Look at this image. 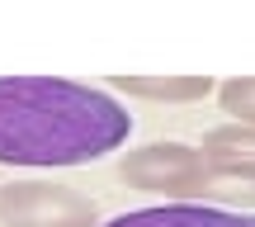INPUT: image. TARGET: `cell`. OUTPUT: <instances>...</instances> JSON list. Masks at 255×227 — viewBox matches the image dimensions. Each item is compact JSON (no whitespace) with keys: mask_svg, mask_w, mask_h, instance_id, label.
I'll return each mask as SVG.
<instances>
[{"mask_svg":"<svg viewBox=\"0 0 255 227\" xmlns=\"http://www.w3.org/2000/svg\"><path fill=\"white\" fill-rule=\"evenodd\" d=\"M132 114L109 90L57 76H0V166L57 171L119 152Z\"/></svg>","mask_w":255,"mask_h":227,"instance_id":"1","label":"cell"},{"mask_svg":"<svg viewBox=\"0 0 255 227\" xmlns=\"http://www.w3.org/2000/svg\"><path fill=\"white\" fill-rule=\"evenodd\" d=\"M119 175L132 190L165 194L170 204H222V209H251L255 204V175L213 161L194 142L132 147V152H123Z\"/></svg>","mask_w":255,"mask_h":227,"instance_id":"2","label":"cell"},{"mask_svg":"<svg viewBox=\"0 0 255 227\" xmlns=\"http://www.w3.org/2000/svg\"><path fill=\"white\" fill-rule=\"evenodd\" d=\"M0 227H100V209L71 185L9 180L0 185Z\"/></svg>","mask_w":255,"mask_h":227,"instance_id":"3","label":"cell"},{"mask_svg":"<svg viewBox=\"0 0 255 227\" xmlns=\"http://www.w3.org/2000/svg\"><path fill=\"white\" fill-rule=\"evenodd\" d=\"M100 227H255V209H222V204H151L128 209Z\"/></svg>","mask_w":255,"mask_h":227,"instance_id":"4","label":"cell"},{"mask_svg":"<svg viewBox=\"0 0 255 227\" xmlns=\"http://www.w3.org/2000/svg\"><path fill=\"white\" fill-rule=\"evenodd\" d=\"M109 85L123 95H137V100H165V104L208 100L218 90L213 76H109Z\"/></svg>","mask_w":255,"mask_h":227,"instance_id":"5","label":"cell"},{"mask_svg":"<svg viewBox=\"0 0 255 227\" xmlns=\"http://www.w3.org/2000/svg\"><path fill=\"white\" fill-rule=\"evenodd\" d=\"M199 147L213 156V161L255 175V123H237V118H232V123H218V128L203 133Z\"/></svg>","mask_w":255,"mask_h":227,"instance_id":"6","label":"cell"},{"mask_svg":"<svg viewBox=\"0 0 255 227\" xmlns=\"http://www.w3.org/2000/svg\"><path fill=\"white\" fill-rule=\"evenodd\" d=\"M222 114H232L237 123H255V76H232L218 85Z\"/></svg>","mask_w":255,"mask_h":227,"instance_id":"7","label":"cell"}]
</instances>
